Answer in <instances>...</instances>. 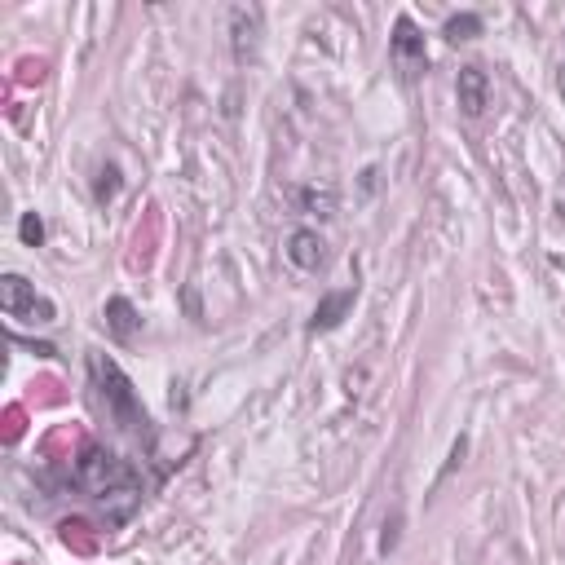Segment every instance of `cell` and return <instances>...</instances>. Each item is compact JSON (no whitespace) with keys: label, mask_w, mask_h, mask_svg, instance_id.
<instances>
[{"label":"cell","mask_w":565,"mask_h":565,"mask_svg":"<svg viewBox=\"0 0 565 565\" xmlns=\"http://www.w3.org/2000/svg\"><path fill=\"white\" fill-rule=\"evenodd\" d=\"M389 49H393V58L402 62V71H407V76H415V71L424 67V36H420V27H415L411 18H398Z\"/></svg>","instance_id":"7"},{"label":"cell","mask_w":565,"mask_h":565,"mask_svg":"<svg viewBox=\"0 0 565 565\" xmlns=\"http://www.w3.org/2000/svg\"><path fill=\"white\" fill-rule=\"evenodd\" d=\"M18 239H23L27 248H40V243H45V221H40L36 212H23V221H18Z\"/></svg>","instance_id":"13"},{"label":"cell","mask_w":565,"mask_h":565,"mask_svg":"<svg viewBox=\"0 0 565 565\" xmlns=\"http://www.w3.org/2000/svg\"><path fill=\"white\" fill-rule=\"evenodd\" d=\"M76 482L89 490V495H98V499H111V495H137V477H133V468L124 464L120 455L98 451V446H89V451L80 455V464H76Z\"/></svg>","instance_id":"1"},{"label":"cell","mask_w":565,"mask_h":565,"mask_svg":"<svg viewBox=\"0 0 565 565\" xmlns=\"http://www.w3.org/2000/svg\"><path fill=\"white\" fill-rule=\"evenodd\" d=\"M230 49L239 62H252L261 49V9L234 5L230 9Z\"/></svg>","instance_id":"4"},{"label":"cell","mask_w":565,"mask_h":565,"mask_svg":"<svg viewBox=\"0 0 565 565\" xmlns=\"http://www.w3.org/2000/svg\"><path fill=\"white\" fill-rule=\"evenodd\" d=\"M301 208L327 221V217H336V195H332L327 186H323V190H318V186H305V190H301Z\"/></svg>","instance_id":"11"},{"label":"cell","mask_w":565,"mask_h":565,"mask_svg":"<svg viewBox=\"0 0 565 565\" xmlns=\"http://www.w3.org/2000/svg\"><path fill=\"white\" fill-rule=\"evenodd\" d=\"M106 318V332H111L115 340H133L137 332H142V314H137V305L129 301V296H111L102 309Z\"/></svg>","instance_id":"9"},{"label":"cell","mask_w":565,"mask_h":565,"mask_svg":"<svg viewBox=\"0 0 565 565\" xmlns=\"http://www.w3.org/2000/svg\"><path fill=\"white\" fill-rule=\"evenodd\" d=\"M93 195H98V204H111V199L120 195V168L102 164L98 168V181H93Z\"/></svg>","instance_id":"12"},{"label":"cell","mask_w":565,"mask_h":565,"mask_svg":"<svg viewBox=\"0 0 565 565\" xmlns=\"http://www.w3.org/2000/svg\"><path fill=\"white\" fill-rule=\"evenodd\" d=\"M287 261L296 265V270H318V265L327 261V243L318 230H292L287 234Z\"/></svg>","instance_id":"8"},{"label":"cell","mask_w":565,"mask_h":565,"mask_svg":"<svg viewBox=\"0 0 565 565\" xmlns=\"http://www.w3.org/2000/svg\"><path fill=\"white\" fill-rule=\"evenodd\" d=\"M358 301V287H340V292H327L323 301L314 305V318H309V332H332L349 318V309Z\"/></svg>","instance_id":"6"},{"label":"cell","mask_w":565,"mask_h":565,"mask_svg":"<svg viewBox=\"0 0 565 565\" xmlns=\"http://www.w3.org/2000/svg\"><path fill=\"white\" fill-rule=\"evenodd\" d=\"M89 371H93V380H98V389L106 398V411H111L124 429H146V411H142V402H137V393H133V380L102 354L89 358Z\"/></svg>","instance_id":"2"},{"label":"cell","mask_w":565,"mask_h":565,"mask_svg":"<svg viewBox=\"0 0 565 565\" xmlns=\"http://www.w3.org/2000/svg\"><path fill=\"white\" fill-rule=\"evenodd\" d=\"M0 309H5L9 318H23V323H53V318H58L53 301H45L23 274H5V279H0Z\"/></svg>","instance_id":"3"},{"label":"cell","mask_w":565,"mask_h":565,"mask_svg":"<svg viewBox=\"0 0 565 565\" xmlns=\"http://www.w3.org/2000/svg\"><path fill=\"white\" fill-rule=\"evenodd\" d=\"M455 102H460V111L468 120H477L490 106V76L482 67H460V76H455Z\"/></svg>","instance_id":"5"},{"label":"cell","mask_w":565,"mask_h":565,"mask_svg":"<svg viewBox=\"0 0 565 565\" xmlns=\"http://www.w3.org/2000/svg\"><path fill=\"white\" fill-rule=\"evenodd\" d=\"M398 530H402V517L393 513V517L385 521V535H380V552H393V548H398Z\"/></svg>","instance_id":"14"},{"label":"cell","mask_w":565,"mask_h":565,"mask_svg":"<svg viewBox=\"0 0 565 565\" xmlns=\"http://www.w3.org/2000/svg\"><path fill=\"white\" fill-rule=\"evenodd\" d=\"M442 36L451 40V45H460V40H477L482 36V18L477 14H451L446 18V27H442Z\"/></svg>","instance_id":"10"}]
</instances>
